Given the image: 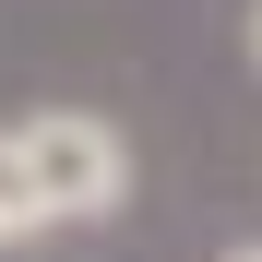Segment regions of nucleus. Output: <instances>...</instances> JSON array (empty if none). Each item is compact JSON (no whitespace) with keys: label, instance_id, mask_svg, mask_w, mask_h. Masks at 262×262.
<instances>
[{"label":"nucleus","instance_id":"nucleus-3","mask_svg":"<svg viewBox=\"0 0 262 262\" xmlns=\"http://www.w3.org/2000/svg\"><path fill=\"white\" fill-rule=\"evenodd\" d=\"M250 72H262V0H250Z\"/></svg>","mask_w":262,"mask_h":262},{"label":"nucleus","instance_id":"nucleus-1","mask_svg":"<svg viewBox=\"0 0 262 262\" xmlns=\"http://www.w3.org/2000/svg\"><path fill=\"white\" fill-rule=\"evenodd\" d=\"M12 155H24L36 203H48V227H96V214L131 203V143H119L96 107H36L12 131Z\"/></svg>","mask_w":262,"mask_h":262},{"label":"nucleus","instance_id":"nucleus-4","mask_svg":"<svg viewBox=\"0 0 262 262\" xmlns=\"http://www.w3.org/2000/svg\"><path fill=\"white\" fill-rule=\"evenodd\" d=\"M227 262H262V238H238V250H227Z\"/></svg>","mask_w":262,"mask_h":262},{"label":"nucleus","instance_id":"nucleus-2","mask_svg":"<svg viewBox=\"0 0 262 262\" xmlns=\"http://www.w3.org/2000/svg\"><path fill=\"white\" fill-rule=\"evenodd\" d=\"M24 238H48V203H36L24 155H12V131H0V250H24Z\"/></svg>","mask_w":262,"mask_h":262}]
</instances>
